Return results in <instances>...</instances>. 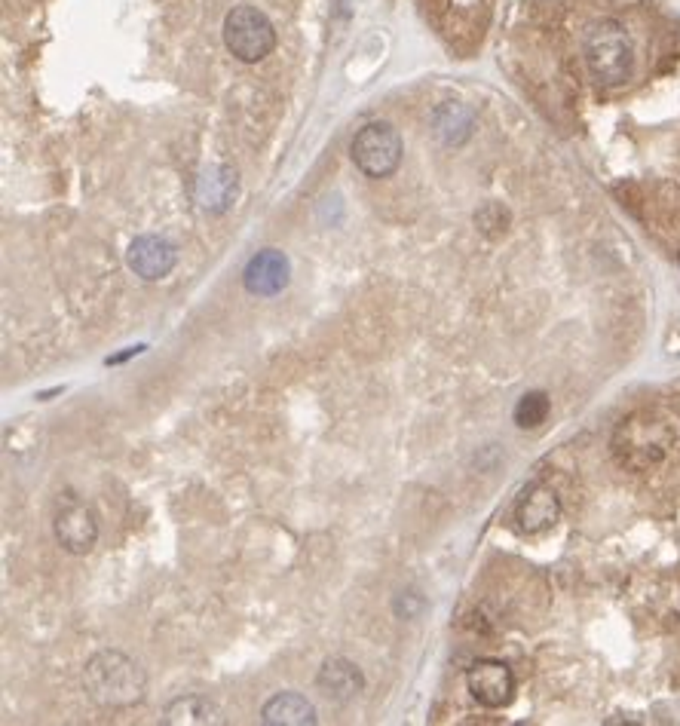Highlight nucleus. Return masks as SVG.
Masks as SVG:
<instances>
[{"label": "nucleus", "instance_id": "nucleus-6", "mask_svg": "<svg viewBox=\"0 0 680 726\" xmlns=\"http://www.w3.org/2000/svg\"><path fill=\"white\" fill-rule=\"evenodd\" d=\"M466 687L484 708H506L515 699V674L500 659H478L466 671Z\"/></svg>", "mask_w": 680, "mask_h": 726}, {"label": "nucleus", "instance_id": "nucleus-3", "mask_svg": "<svg viewBox=\"0 0 680 726\" xmlns=\"http://www.w3.org/2000/svg\"><path fill=\"white\" fill-rule=\"evenodd\" d=\"M582 56H586L589 74L601 86H622L635 74V43L616 19H601L586 31Z\"/></svg>", "mask_w": 680, "mask_h": 726}, {"label": "nucleus", "instance_id": "nucleus-5", "mask_svg": "<svg viewBox=\"0 0 680 726\" xmlns=\"http://www.w3.org/2000/svg\"><path fill=\"white\" fill-rule=\"evenodd\" d=\"M356 169L368 178H390L402 163V135L393 123H368L350 144Z\"/></svg>", "mask_w": 680, "mask_h": 726}, {"label": "nucleus", "instance_id": "nucleus-2", "mask_svg": "<svg viewBox=\"0 0 680 726\" xmlns=\"http://www.w3.org/2000/svg\"><path fill=\"white\" fill-rule=\"evenodd\" d=\"M83 690L102 708H132L144 702L148 674L123 650H99L83 668Z\"/></svg>", "mask_w": 680, "mask_h": 726}, {"label": "nucleus", "instance_id": "nucleus-13", "mask_svg": "<svg viewBox=\"0 0 680 726\" xmlns=\"http://www.w3.org/2000/svg\"><path fill=\"white\" fill-rule=\"evenodd\" d=\"M261 720L267 726H313L316 723V708L301 696V693H276L264 702Z\"/></svg>", "mask_w": 680, "mask_h": 726}, {"label": "nucleus", "instance_id": "nucleus-16", "mask_svg": "<svg viewBox=\"0 0 680 726\" xmlns=\"http://www.w3.org/2000/svg\"><path fill=\"white\" fill-rule=\"evenodd\" d=\"M549 396L546 393H540V390H533V393H524L521 399H518V405H515V423L521 426V429H537V426H543L546 423V417H549Z\"/></svg>", "mask_w": 680, "mask_h": 726}, {"label": "nucleus", "instance_id": "nucleus-1", "mask_svg": "<svg viewBox=\"0 0 680 726\" xmlns=\"http://www.w3.org/2000/svg\"><path fill=\"white\" fill-rule=\"evenodd\" d=\"M674 442H677L674 423L665 414H659L653 408H644V411L628 414L616 426V432H613V457L628 472H650V469L665 463V457L671 454Z\"/></svg>", "mask_w": 680, "mask_h": 726}, {"label": "nucleus", "instance_id": "nucleus-10", "mask_svg": "<svg viewBox=\"0 0 680 726\" xmlns=\"http://www.w3.org/2000/svg\"><path fill=\"white\" fill-rule=\"evenodd\" d=\"M288 279H291V264H288V258L279 249L258 252L246 264V270H242V285H246V292L255 295V298L279 295L282 288L288 285Z\"/></svg>", "mask_w": 680, "mask_h": 726}, {"label": "nucleus", "instance_id": "nucleus-14", "mask_svg": "<svg viewBox=\"0 0 680 726\" xmlns=\"http://www.w3.org/2000/svg\"><path fill=\"white\" fill-rule=\"evenodd\" d=\"M218 720H221L218 708H215L206 696H197V693L175 696V699L163 708V723H169V726H181V723L206 726V723H218Z\"/></svg>", "mask_w": 680, "mask_h": 726}, {"label": "nucleus", "instance_id": "nucleus-15", "mask_svg": "<svg viewBox=\"0 0 680 726\" xmlns=\"http://www.w3.org/2000/svg\"><path fill=\"white\" fill-rule=\"evenodd\" d=\"M435 132H439L448 144H460L472 132V111L460 102H448L435 114Z\"/></svg>", "mask_w": 680, "mask_h": 726}, {"label": "nucleus", "instance_id": "nucleus-9", "mask_svg": "<svg viewBox=\"0 0 680 726\" xmlns=\"http://www.w3.org/2000/svg\"><path fill=\"white\" fill-rule=\"evenodd\" d=\"M558 518H561V500L549 484H540V481L530 484L515 506V524L521 534H530V537L555 527Z\"/></svg>", "mask_w": 680, "mask_h": 726}, {"label": "nucleus", "instance_id": "nucleus-4", "mask_svg": "<svg viewBox=\"0 0 680 726\" xmlns=\"http://www.w3.org/2000/svg\"><path fill=\"white\" fill-rule=\"evenodd\" d=\"M224 46L246 65L264 62L276 46V28L258 7H233L224 16Z\"/></svg>", "mask_w": 680, "mask_h": 726}, {"label": "nucleus", "instance_id": "nucleus-8", "mask_svg": "<svg viewBox=\"0 0 680 726\" xmlns=\"http://www.w3.org/2000/svg\"><path fill=\"white\" fill-rule=\"evenodd\" d=\"M53 534L56 543L68 552V555H89L92 546L99 543V521H95V512L71 503L65 506L56 521H53Z\"/></svg>", "mask_w": 680, "mask_h": 726}, {"label": "nucleus", "instance_id": "nucleus-7", "mask_svg": "<svg viewBox=\"0 0 680 726\" xmlns=\"http://www.w3.org/2000/svg\"><path fill=\"white\" fill-rule=\"evenodd\" d=\"M126 264L129 270L144 279V282H160L166 279L175 264H178V252L175 246L166 239V236H157V233H144V236H135L132 246L126 252Z\"/></svg>", "mask_w": 680, "mask_h": 726}, {"label": "nucleus", "instance_id": "nucleus-11", "mask_svg": "<svg viewBox=\"0 0 680 726\" xmlns=\"http://www.w3.org/2000/svg\"><path fill=\"white\" fill-rule=\"evenodd\" d=\"M316 687L334 702H350L365 690V674L356 662H350L344 656H331L322 662V668L316 674Z\"/></svg>", "mask_w": 680, "mask_h": 726}, {"label": "nucleus", "instance_id": "nucleus-12", "mask_svg": "<svg viewBox=\"0 0 680 726\" xmlns=\"http://www.w3.org/2000/svg\"><path fill=\"white\" fill-rule=\"evenodd\" d=\"M236 190H239V175L236 169L230 166H209L200 172L197 178V203L206 209V212H227L230 203L236 200Z\"/></svg>", "mask_w": 680, "mask_h": 726}]
</instances>
